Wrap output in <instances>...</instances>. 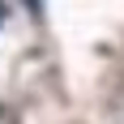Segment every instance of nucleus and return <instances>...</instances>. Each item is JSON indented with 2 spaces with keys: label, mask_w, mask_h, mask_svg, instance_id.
<instances>
[{
  "label": "nucleus",
  "mask_w": 124,
  "mask_h": 124,
  "mask_svg": "<svg viewBox=\"0 0 124 124\" xmlns=\"http://www.w3.org/2000/svg\"><path fill=\"white\" fill-rule=\"evenodd\" d=\"M0 26H4V0H0Z\"/></svg>",
  "instance_id": "1"
},
{
  "label": "nucleus",
  "mask_w": 124,
  "mask_h": 124,
  "mask_svg": "<svg viewBox=\"0 0 124 124\" xmlns=\"http://www.w3.org/2000/svg\"><path fill=\"white\" fill-rule=\"evenodd\" d=\"M30 4H34V0H30Z\"/></svg>",
  "instance_id": "2"
}]
</instances>
